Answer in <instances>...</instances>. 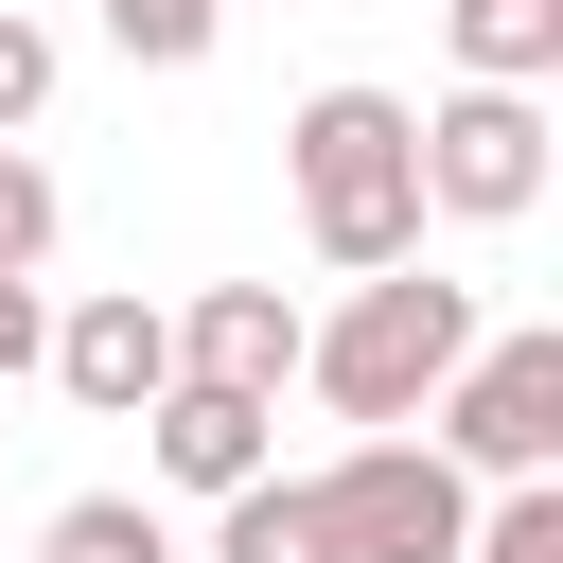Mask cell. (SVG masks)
<instances>
[{"label":"cell","instance_id":"cell-4","mask_svg":"<svg viewBox=\"0 0 563 563\" xmlns=\"http://www.w3.org/2000/svg\"><path fill=\"white\" fill-rule=\"evenodd\" d=\"M317 493V563H457L475 545V475H440L422 440H352Z\"/></svg>","mask_w":563,"mask_h":563},{"label":"cell","instance_id":"cell-11","mask_svg":"<svg viewBox=\"0 0 563 563\" xmlns=\"http://www.w3.org/2000/svg\"><path fill=\"white\" fill-rule=\"evenodd\" d=\"M35 563H176V528H158L141 493H70V510L35 528Z\"/></svg>","mask_w":563,"mask_h":563},{"label":"cell","instance_id":"cell-7","mask_svg":"<svg viewBox=\"0 0 563 563\" xmlns=\"http://www.w3.org/2000/svg\"><path fill=\"white\" fill-rule=\"evenodd\" d=\"M176 387L282 405V387H299V299H282V282H211V299L176 317Z\"/></svg>","mask_w":563,"mask_h":563},{"label":"cell","instance_id":"cell-8","mask_svg":"<svg viewBox=\"0 0 563 563\" xmlns=\"http://www.w3.org/2000/svg\"><path fill=\"white\" fill-rule=\"evenodd\" d=\"M264 422H282V405H229V387H158V405H141L158 475H176V493H211V510H229L246 475H282V457H264Z\"/></svg>","mask_w":563,"mask_h":563},{"label":"cell","instance_id":"cell-3","mask_svg":"<svg viewBox=\"0 0 563 563\" xmlns=\"http://www.w3.org/2000/svg\"><path fill=\"white\" fill-rule=\"evenodd\" d=\"M422 422H440V440H422L440 475L545 493V475H563V334H475V352H457V387H440Z\"/></svg>","mask_w":563,"mask_h":563},{"label":"cell","instance_id":"cell-16","mask_svg":"<svg viewBox=\"0 0 563 563\" xmlns=\"http://www.w3.org/2000/svg\"><path fill=\"white\" fill-rule=\"evenodd\" d=\"M35 352H53V299H35V282H18V264H0V387H18V369H35Z\"/></svg>","mask_w":563,"mask_h":563},{"label":"cell","instance_id":"cell-1","mask_svg":"<svg viewBox=\"0 0 563 563\" xmlns=\"http://www.w3.org/2000/svg\"><path fill=\"white\" fill-rule=\"evenodd\" d=\"M282 176H299V246H317L334 282L422 264V123H405L387 88H299Z\"/></svg>","mask_w":563,"mask_h":563},{"label":"cell","instance_id":"cell-10","mask_svg":"<svg viewBox=\"0 0 563 563\" xmlns=\"http://www.w3.org/2000/svg\"><path fill=\"white\" fill-rule=\"evenodd\" d=\"M211 563H317V493H299V475H246V493L211 510Z\"/></svg>","mask_w":563,"mask_h":563},{"label":"cell","instance_id":"cell-13","mask_svg":"<svg viewBox=\"0 0 563 563\" xmlns=\"http://www.w3.org/2000/svg\"><path fill=\"white\" fill-rule=\"evenodd\" d=\"M457 563H563V475H545V493H493Z\"/></svg>","mask_w":563,"mask_h":563},{"label":"cell","instance_id":"cell-2","mask_svg":"<svg viewBox=\"0 0 563 563\" xmlns=\"http://www.w3.org/2000/svg\"><path fill=\"white\" fill-rule=\"evenodd\" d=\"M457 352H475V282H440V264H387V282H352L334 317H299V387H317L334 422H369V440H405V422L457 387Z\"/></svg>","mask_w":563,"mask_h":563},{"label":"cell","instance_id":"cell-6","mask_svg":"<svg viewBox=\"0 0 563 563\" xmlns=\"http://www.w3.org/2000/svg\"><path fill=\"white\" fill-rule=\"evenodd\" d=\"M35 369H53L70 405H106V422H141V405L176 387V317H158L141 282H106V299H70V317H53V352H35Z\"/></svg>","mask_w":563,"mask_h":563},{"label":"cell","instance_id":"cell-5","mask_svg":"<svg viewBox=\"0 0 563 563\" xmlns=\"http://www.w3.org/2000/svg\"><path fill=\"white\" fill-rule=\"evenodd\" d=\"M405 123H422V211H457V229L545 211V106L528 88H457V106H405Z\"/></svg>","mask_w":563,"mask_h":563},{"label":"cell","instance_id":"cell-15","mask_svg":"<svg viewBox=\"0 0 563 563\" xmlns=\"http://www.w3.org/2000/svg\"><path fill=\"white\" fill-rule=\"evenodd\" d=\"M35 106H53V18H18V0H0V141H18Z\"/></svg>","mask_w":563,"mask_h":563},{"label":"cell","instance_id":"cell-9","mask_svg":"<svg viewBox=\"0 0 563 563\" xmlns=\"http://www.w3.org/2000/svg\"><path fill=\"white\" fill-rule=\"evenodd\" d=\"M440 35H457V88H528L545 106V70H563V0H457Z\"/></svg>","mask_w":563,"mask_h":563},{"label":"cell","instance_id":"cell-12","mask_svg":"<svg viewBox=\"0 0 563 563\" xmlns=\"http://www.w3.org/2000/svg\"><path fill=\"white\" fill-rule=\"evenodd\" d=\"M106 35H123L141 70H194V53L229 35V0H106Z\"/></svg>","mask_w":563,"mask_h":563},{"label":"cell","instance_id":"cell-14","mask_svg":"<svg viewBox=\"0 0 563 563\" xmlns=\"http://www.w3.org/2000/svg\"><path fill=\"white\" fill-rule=\"evenodd\" d=\"M0 264H18V282H35V264H53V176H35V158H18V141H0Z\"/></svg>","mask_w":563,"mask_h":563}]
</instances>
